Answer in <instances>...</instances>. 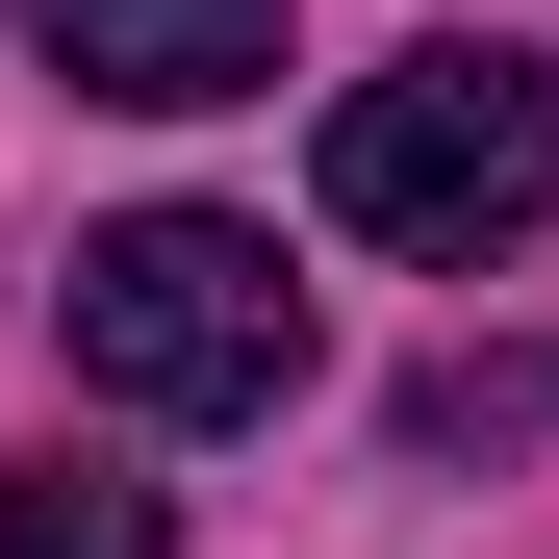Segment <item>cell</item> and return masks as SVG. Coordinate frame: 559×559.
<instances>
[{"label":"cell","mask_w":559,"mask_h":559,"mask_svg":"<svg viewBox=\"0 0 559 559\" xmlns=\"http://www.w3.org/2000/svg\"><path fill=\"white\" fill-rule=\"evenodd\" d=\"M0 559H178V509L103 484V457H26V484H0Z\"/></svg>","instance_id":"4"},{"label":"cell","mask_w":559,"mask_h":559,"mask_svg":"<svg viewBox=\"0 0 559 559\" xmlns=\"http://www.w3.org/2000/svg\"><path fill=\"white\" fill-rule=\"evenodd\" d=\"M331 229L356 254H534L559 229V76L534 51H382L331 103Z\"/></svg>","instance_id":"2"},{"label":"cell","mask_w":559,"mask_h":559,"mask_svg":"<svg viewBox=\"0 0 559 559\" xmlns=\"http://www.w3.org/2000/svg\"><path fill=\"white\" fill-rule=\"evenodd\" d=\"M559 382H534V356H457V382H407V457H509Z\"/></svg>","instance_id":"5"},{"label":"cell","mask_w":559,"mask_h":559,"mask_svg":"<svg viewBox=\"0 0 559 559\" xmlns=\"http://www.w3.org/2000/svg\"><path fill=\"white\" fill-rule=\"evenodd\" d=\"M26 51L76 76V103H254L280 0H26Z\"/></svg>","instance_id":"3"},{"label":"cell","mask_w":559,"mask_h":559,"mask_svg":"<svg viewBox=\"0 0 559 559\" xmlns=\"http://www.w3.org/2000/svg\"><path fill=\"white\" fill-rule=\"evenodd\" d=\"M51 331H76V382L153 407V432H254L280 382H306V280H280V229H229V204H128V229H76Z\"/></svg>","instance_id":"1"}]
</instances>
